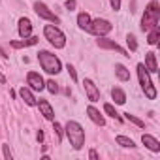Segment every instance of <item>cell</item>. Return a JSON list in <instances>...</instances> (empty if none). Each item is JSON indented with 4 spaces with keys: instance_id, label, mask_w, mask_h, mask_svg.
I'll list each match as a JSON object with an SVG mask.
<instances>
[{
    "instance_id": "12",
    "label": "cell",
    "mask_w": 160,
    "mask_h": 160,
    "mask_svg": "<svg viewBox=\"0 0 160 160\" xmlns=\"http://www.w3.org/2000/svg\"><path fill=\"white\" fill-rule=\"evenodd\" d=\"M38 43V38L36 36H28V38H23V40H13L10 42V45L13 49H23V47H28V45H36Z\"/></svg>"
},
{
    "instance_id": "21",
    "label": "cell",
    "mask_w": 160,
    "mask_h": 160,
    "mask_svg": "<svg viewBox=\"0 0 160 160\" xmlns=\"http://www.w3.org/2000/svg\"><path fill=\"white\" fill-rule=\"evenodd\" d=\"M158 36H160V28H158V25H156V27H152V28L149 30L147 42H149L151 45H156V43H158Z\"/></svg>"
},
{
    "instance_id": "14",
    "label": "cell",
    "mask_w": 160,
    "mask_h": 160,
    "mask_svg": "<svg viewBox=\"0 0 160 160\" xmlns=\"http://www.w3.org/2000/svg\"><path fill=\"white\" fill-rule=\"evenodd\" d=\"M30 34H32V23H30V19L21 17L19 19V36L21 38H28Z\"/></svg>"
},
{
    "instance_id": "4",
    "label": "cell",
    "mask_w": 160,
    "mask_h": 160,
    "mask_svg": "<svg viewBox=\"0 0 160 160\" xmlns=\"http://www.w3.org/2000/svg\"><path fill=\"white\" fill-rule=\"evenodd\" d=\"M43 36H45V40H47L55 49H62V47L66 45V36H64V32H62L58 27H55V25H45V27H43Z\"/></svg>"
},
{
    "instance_id": "15",
    "label": "cell",
    "mask_w": 160,
    "mask_h": 160,
    "mask_svg": "<svg viewBox=\"0 0 160 160\" xmlns=\"http://www.w3.org/2000/svg\"><path fill=\"white\" fill-rule=\"evenodd\" d=\"M36 104H38L42 115H43L47 121H53V119H55V111H53V108H51V104H49L47 100H40V102H36Z\"/></svg>"
},
{
    "instance_id": "31",
    "label": "cell",
    "mask_w": 160,
    "mask_h": 160,
    "mask_svg": "<svg viewBox=\"0 0 160 160\" xmlns=\"http://www.w3.org/2000/svg\"><path fill=\"white\" fill-rule=\"evenodd\" d=\"M66 10H70V12L75 10V0H66Z\"/></svg>"
},
{
    "instance_id": "22",
    "label": "cell",
    "mask_w": 160,
    "mask_h": 160,
    "mask_svg": "<svg viewBox=\"0 0 160 160\" xmlns=\"http://www.w3.org/2000/svg\"><path fill=\"white\" fill-rule=\"evenodd\" d=\"M117 143H119L121 147H130V149L136 147V143H134L130 138H126V136H117Z\"/></svg>"
},
{
    "instance_id": "29",
    "label": "cell",
    "mask_w": 160,
    "mask_h": 160,
    "mask_svg": "<svg viewBox=\"0 0 160 160\" xmlns=\"http://www.w3.org/2000/svg\"><path fill=\"white\" fill-rule=\"evenodd\" d=\"M66 70H68V73H70V77L73 79V81H77V73H75V68H73L72 64H68V66H66Z\"/></svg>"
},
{
    "instance_id": "17",
    "label": "cell",
    "mask_w": 160,
    "mask_h": 160,
    "mask_svg": "<svg viewBox=\"0 0 160 160\" xmlns=\"http://www.w3.org/2000/svg\"><path fill=\"white\" fill-rule=\"evenodd\" d=\"M19 96L25 100V104H27V106H36V98H34V94L30 92V89L23 87V89L19 91Z\"/></svg>"
},
{
    "instance_id": "25",
    "label": "cell",
    "mask_w": 160,
    "mask_h": 160,
    "mask_svg": "<svg viewBox=\"0 0 160 160\" xmlns=\"http://www.w3.org/2000/svg\"><path fill=\"white\" fill-rule=\"evenodd\" d=\"M104 111L109 115V117H113V119H117V121H121V117H119V113L115 111V108L111 106V104H104Z\"/></svg>"
},
{
    "instance_id": "6",
    "label": "cell",
    "mask_w": 160,
    "mask_h": 160,
    "mask_svg": "<svg viewBox=\"0 0 160 160\" xmlns=\"http://www.w3.org/2000/svg\"><path fill=\"white\" fill-rule=\"evenodd\" d=\"M111 23L109 21H106V19H94V21H91V25H89V32L91 34H94V36H106V34H109L111 32Z\"/></svg>"
},
{
    "instance_id": "10",
    "label": "cell",
    "mask_w": 160,
    "mask_h": 160,
    "mask_svg": "<svg viewBox=\"0 0 160 160\" xmlns=\"http://www.w3.org/2000/svg\"><path fill=\"white\" fill-rule=\"evenodd\" d=\"M83 85H85V92H87V98L91 100V102H98L100 100V91H98V87L91 81V79H85L83 81Z\"/></svg>"
},
{
    "instance_id": "34",
    "label": "cell",
    "mask_w": 160,
    "mask_h": 160,
    "mask_svg": "<svg viewBox=\"0 0 160 160\" xmlns=\"http://www.w3.org/2000/svg\"><path fill=\"white\" fill-rule=\"evenodd\" d=\"M0 83H6V77H4V73L0 72Z\"/></svg>"
},
{
    "instance_id": "16",
    "label": "cell",
    "mask_w": 160,
    "mask_h": 160,
    "mask_svg": "<svg viewBox=\"0 0 160 160\" xmlns=\"http://www.w3.org/2000/svg\"><path fill=\"white\" fill-rule=\"evenodd\" d=\"M145 68H147V72H151V73L158 72V64H156V55H154V53H147V55H145Z\"/></svg>"
},
{
    "instance_id": "1",
    "label": "cell",
    "mask_w": 160,
    "mask_h": 160,
    "mask_svg": "<svg viewBox=\"0 0 160 160\" xmlns=\"http://www.w3.org/2000/svg\"><path fill=\"white\" fill-rule=\"evenodd\" d=\"M64 130H66V138L70 139V145L75 151H79L85 145V130H83V126L79 124L77 121H68Z\"/></svg>"
},
{
    "instance_id": "19",
    "label": "cell",
    "mask_w": 160,
    "mask_h": 160,
    "mask_svg": "<svg viewBox=\"0 0 160 160\" xmlns=\"http://www.w3.org/2000/svg\"><path fill=\"white\" fill-rule=\"evenodd\" d=\"M115 75L121 79V81H128V79H130V72L122 64H115Z\"/></svg>"
},
{
    "instance_id": "20",
    "label": "cell",
    "mask_w": 160,
    "mask_h": 160,
    "mask_svg": "<svg viewBox=\"0 0 160 160\" xmlns=\"http://www.w3.org/2000/svg\"><path fill=\"white\" fill-rule=\"evenodd\" d=\"M91 21H92V19H91V15H89V13H85V12L77 15V27H79V28H83V30H87V28H89Z\"/></svg>"
},
{
    "instance_id": "23",
    "label": "cell",
    "mask_w": 160,
    "mask_h": 160,
    "mask_svg": "<svg viewBox=\"0 0 160 160\" xmlns=\"http://www.w3.org/2000/svg\"><path fill=\"white\" fill-rule=\"evenodd\" d=\"M122 115H124V119H126V121H130V122H134L136 126H139V128H145V122H143L141 119H138L136 115H132V113H122Z\"/></svg>"
},
{
    "instance_id": "2",
    "label": "cell",
    "mask_w": 160,
    "mask_h": 160,
    "mask_svg": "<svg viewBox=\"0 0 160 160\" xmlns=\"http://www.w3.org/2000/svg\"><path fill=\"white\" fill-rule=\"evenodd\" d=\"M38 60H40L42 70L47 72L49 75H57V73L60 72V68H62L58 57L53 55V53H49V51H40V53H38Z\"/></svg>"
},
{
    "instance_id": "8",
    "label": "cell",
    "mask_w": 160,
    "mask_h": 160,
    "mask_svg": "<svg viewBox=\"0 0 160 160\" xmlns=\"http://www.w3.org/2000/svg\"><path fill=\"white\" fill-rule=\"evenodd\" d=\"M27 83L32 91H43L45 89V81L38 72H28L27 73Z\"/></svg>"
},
{
    "instance_id": "7",
    "label": "cell",
    "mask_w": 160,
    "mask_h": 160,
    "mask_svg": "<svg viewBox=\"0 0 160 160\" xmlns=\"http://www.w3.org/2000/svg\"><path fill=\"white\" fill-rule=\"evenodd\" d=\"M34 12L42 17V19H45V21H51V23H55V25H58L60 23V19L43 4V2H34Z\"/></svg>"
},
{
    "instance_id": "33",
    "label": "cell",
    "mask_w": 160,
    "mask_h": 160,
    "mask_svg": "<svg viewBox=\"0 0 160 160\" xmlns=\"http://www.w3.org/2000/svg\"><path fill=\"white\" fill-rule=\"evenodd\" d=\"M36 138H38V141H43V132H42V130H40V132H38V136H36Z\"/></svg>"
},
{
    "instance_id": "13",
    "label": "cell",
    "mask_w": 160,
    "mask_h": 160,
    "mask_svg": "<svg viewBox=\"0 0 160 160\" xmlns=\"http://www.w3.org/2000/svg\"><path fill=\"white\" fill-rule=\"evenodd\" d=\"M141 141H143V145H145L147 149H151L152 152H158V151H160V143H158V139H156L154 136L143 134V136H141Z\"/></svg>"
},
{
    "instance_id": "9",
    "label": "cell",
    "mask_w": 160,
    "mask_h": 160,
    "mask_svg": "<svg viewBox=\"0 0 160 160\" xmlns=\"http://www.w3.org/2000/svg\"><path fill=\"white\" fill-rule=\"evenodd\" d=\"M98 47H102V49H111V51H117L119 55H122V57H130V53H126L119 43H115V42H111V40H108V38H104V36H98Z\"/></svg>"
},
{
    "instance_id": "32",
    "label": "cell",
    "mask_w": 160,
    "mask_h": 160,
    "mask_svg": "<svg viewBox=\"0 0 160 160\" xmlns=\"http://www.w3.org/2000/svg\"><path fill=\"white\" fill-rule=\"evenodd\" d=\"M89 158H91V160H98V152H96L94 149H91V151H89Z\"/></svg>"
},
{
    "instance_id": "30",
    "label": "cell",
    "mask_w": 160,
    "mask_h": 160,
    "mask_svg": "<svg viewBox=\"0 0 160 160\" xmlns=\"http://www.w3.org/2000/svg\"><path fill=\"white\" fill-rule=\"evenodd\" d=\"M109 4H111V8L117 12V10H121V0H109Z\"/></svg>"
},
{
    "instance_id": "18",
    "label": "cell",
    "mask_w": 160,
    "mask_h": 160,
    "mask_svg": "<svg viewBox=\"0 0 160 160\" xmlns=\"http://www.w3.org/2000/svg\"><path fill=\"white\" fill-rule=\"evenodd\" d=\"M111 98L115 100V104H117V106H122V104L126 102V94H124V91H122V89H119V87L111 89Z\"/></svg>"
},
{
    "instance_id": "3",
    "label": "cell",
    "mask_w": 160,
    "mask_h": 160,
    "mask_svg": "<svg viewBox=\"0 0 160 160\" xmlns=\"http://www.w3.org/2000/svg\"><path fill=\"white\" fill-rule=\"evenodd\" d=\"M158 17H160V6L158 2H152L145 8V13H143V19H141V30L143 32H149L152 27L158 25Z\"/></svg>"
},
{
    "instance_id": "26",
    "label": "cell",
    "mask_w": 160,
    "mask_h": 160,
    "mask_svg": "<svg viewBox=\"0 0 160 160\" xmlns=\"http://www.w3.org/2000/svg\"><path fill=\"white\" fill-rule=\"evenodd\" d=\"M45 89H47V91H49L51 94H57V92H58V85H57V83L53 81V79H49V81L45 83Z\"/></svg>"
},
{
    "instance_id": "24",
    "label": "cell",
    "mask_w": 160,
    "mask_h": 160,
    "mask_svg": "<svg viewBox=\"0 0 160 160\" xmlns=\"http://www.w3.org/2000/svg\"><path fill=\"white\" fill-rule=\"evenodd\" d=\"M126 43H128V49L134 53V51H138V42H136V36L134 34H128L126 36Z\"/></svg>"
},
{
    "instance_id": "28",
    "label": "cell",
    "mask_w": 160,
    "mask_h": 160,
    "mask_svg": "<svg viewBox=\"0 0 160 160\" xmlns=\"http://www.w3.org/2000/svg\"><path fill=\"white\" fill-rule=\"evenodd\" d=\"M2 152H4V158H6V160H12V158H13V154H12V151H10L8 145H2Z\"/></svg>"
},
{
    "instance_id": "5",
    "label": "cell",
    "mask_w": 160,
    "mask_h": 160,
    "mask_svg": "<svg viewBox=\"0 0 160 160\" xmlns=\"http://www.w3.org/2000/svg\"><path fill=\"white\" fill-rule=\"evenodd\" d=\"M138 77H139V85H141L145 96H147L149 100H154V98H156V89H154L151 77H149V72H147L145 64H138Z\"/></svg>"
},
{
    "instance_id": "27",
    "label": "cell",
    "mask_w": 160,
    "mask_h": 160,
    "mask_svg": "<svg viewBox=\"0 0 160 160\" xmlns=\"http://www.w3.org/2000/svg\"><path fill=\"white\" fill-rule=\"evenodd\" d=\"M53 130H55V134H57V141L60 143V141H62V126H60L58 122H55V124H53Z\"/></svg>"
},
{
    "instance_id": "11",
    "label": "cell",
    "mask_w": 160,
    "mask_h": 160,
    "mask_svg": "<svg viewBox=\"0 0 160 160\" xmlns=\"http://www.w3.org/2000/svg\"><path fill=\"white\" fill-rule=\"evenodd\" d=\"M87 115H89V119L94 122V124H98V126H104L106 124V119H104V115L94 108V106H89L87 108Z\"/></svg>"
}]
</instances>
